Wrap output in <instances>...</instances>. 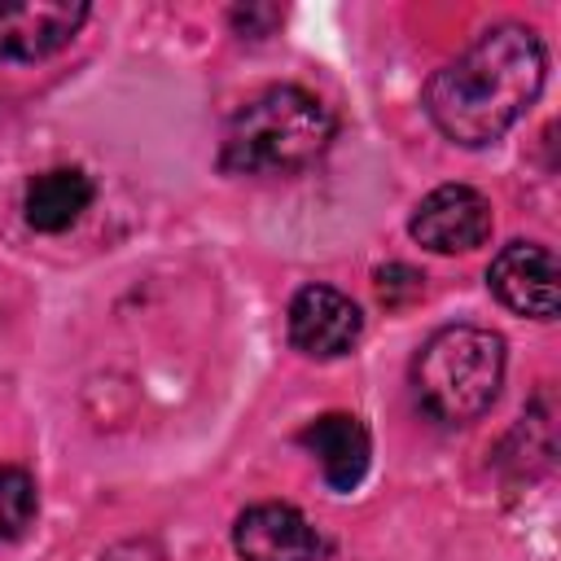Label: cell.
<instances>
[{"label": "cell", "instance_id": "1", "mask_svg": "<svg viewBox=\"0 0 561 561\" xmlns=\"http://www.w3.org/2000/svg\"><path fill=\"white\" fill-rule=\"evenodd\" d=\"M543 70L548 57L530 26H491L456 61L434 70L425 83V114L447 140L465 149L491 145L535 105Z\"/></svg>", "mask_w": 561, "mask_h": 561}, {"label": "cell", "instance_id": "2", "mask_svg": "<svg viewBox=\"0 0 561 561\" xmlns=\"http://www.w3.org/2000/svg\"><path fill=\"white\" fill-rule=\"evenodd\" d=\"M333 140V114L320 96L294 83H276L250 96L219 149V167L232 175H289L316 162Z\"/></svg>", "mask_w": 561, "mask_h": 561}, {"label": "cell", "instance_id": "3", "mask_svg": "<svg viewBox=\"0 0 561 561\" xmlns=\"http://www.w3.org/2000/svg\"><path fill=\"white\" fill-rule=\"evenodd\" d=\"M504 386V337L478 324L438 329L412 359L416 403L447 425L482 416Z\"/></svg>", "mask_w": 561, "mask_h": 561}, {"label": "cell", "instance_id": "4", "mask_svg": "<svg viewBox=\"0 0 561 561\" xmlns=\"http://www.w3.org/2000/svg\"><path fill=\"white\" fill-rule=\"evenodd\" d=\"M408 228L434 254H465L491 237V202L469 184H443L421 197Z\"/></svg>", "mask_w": 561, "mask_h": 561}, {"label": "cell", "instance_id": "5", "mask_svg": "<svg viewBox=\"0 0 561 561\" xmlns=\"http://www.w3.org/2000/svg\"><path fill=\"white\" fill-rule=\"evenodd\" d=\"M285 324H289V342L302 355L337 359V355H346L359 342L364 316H359V307L342 289H333V285H302L294 294L289 311H285Z\"/></svg>", "mask_w": 561, "mask_h": 561}, {"label": "cell", "instance_id": "6", "mask_svg": "<svg viewBox=\"0 0 561 561\" xmlns=\"http://www.w3.org/2000/svg\"><path fill=\"white\" fill-rule=\"evenodd\" d=\"M88 18L83 0H13L0 4V61H39L66 48Z\"/></svg>", "mask_w": 561, "mask_h": 561}, {"label": "cell", "instance_id": "7", "mask_svg": "<svg viewBox=\"0 0 561 561\" xmlns=\"http://www.w3.org/2000/svg\"><path fill=\"white\" fill-rule=\"evenodd\" d=\"M557 254L539 241H513L504 245L491 267H486V285L491 294L517 311V316H535V320H552L557 316Z\"/></svg>", "mask_w": 561, "mask_h": 561}, {"label": "cell", "instance_id": "8", "mask_svg": "<svg viewBox=\"0 0 561 561\" xmlns=\"http://www.w3.org/2000/svg\"><path fill=\"white\" fill-rule=\"evenodd\" d=\"M232 543L241 561H316L320 535L316 526L289 504H254L237 517Z\"/></svg>", "mask_w": 561, "mask_h": 561}, {"label": "cell", "instance_id": "9", "mask_svg": "<svg viewBox=\"0 0 561 561\" xmlns=\"http://www.w3.org/2000/svg\"><path fill=\"white\" fill-rule=\"evenodd\" d=\"M298 443L316 456V465H320V473H324V482L333 491H351L368 473L373 443H368V430L359 425V416H351V412H324V416H316L298 434Z\"/></svg>", "mask_w": 561, "mask_h": 561}, {"label": "cell", "instance_id": "10", "mask_svg": "<svg viewBox=\"0 0 561 561\" xmlns=\"http://www.w3.org/2000/svg\"><path fill=\"white\" fill-rule=\"evenodd\" d=\"M92 206V180L79 167H53L26 184V224L35 232H66Z\"/></svg>", "mask_w": 561, "mask_h": 561}, {"label": "cell", "instance_id": "11", "mask_svg": "<svg viewBox=\"0 0 561 561\" xmlns=\"http://www.w3.org/2000/svg\"><path fill=\"white\" fill-rule=\"evenodd\" d=\"M35 478L18 465H0V543L18 539L35 522Z\"/></svg>", "mask_w": 561, "mask_h": 561}, {"label": "cell", "instance_id": "12", "mask_svg": "<svg viewBox=\"0 0 561 561\" xmlns=\"http://www.w3.org/2000/svg\"><path fill=\"white\" fill-rule=\"evenodd\" d=\"M377 294H381L386 307H399V302H408V298L421 294V272H412L403 263H390V267L377 272Z\"/></svg>", "mask_w": 561, "mask_h": 561}, {"label": "cell", "instance_id": "13", "mask_svg": "<svg viewBox=\"0 0 561 561\" xmlns=\"http://www.w3.org/2000/svg\"><path fill=\"white\" fill-rule=\"evenodd\" d=\"M232 22L259 39V35H267V31L280 22V9H272V4H267V9H237V13H232Z\"/></svg>", "mask_w": 561, "mask_h": 561}]
</instances>
